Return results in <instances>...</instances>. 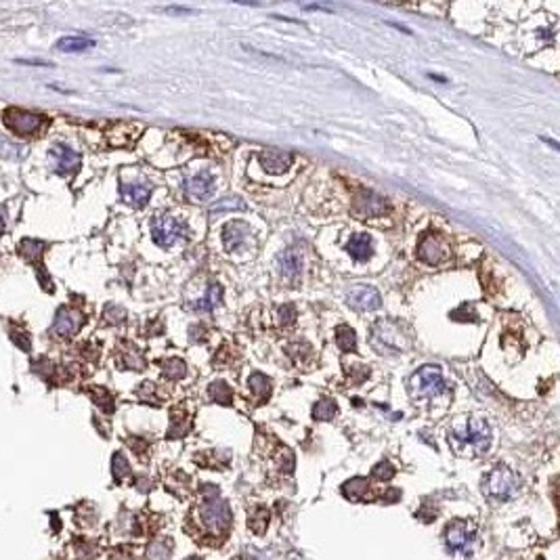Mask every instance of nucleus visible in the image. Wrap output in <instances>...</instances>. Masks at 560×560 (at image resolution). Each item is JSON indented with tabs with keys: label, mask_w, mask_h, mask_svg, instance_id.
Here are the masks:
<instances>
[{
	"label": "nucleus",
	"mask_w": 560,
	"mask_h": 560,
	"mask_svg": "<svg viewBox=\"0 0 560 560\" xmlns=\"http://www.w3.org/2000/svg\"><path fill=\"white\" fill-rule=\"evenodd\" d=\"M336 414H338V405L332 399H321L313 407V420L317 422H330L336 418Z\"/></svg>",
	"instance_id": "27"
},
{
	"label": "nucleus",
	"mask_w": 560,
	"mask_h": 560,
	"mask_svg": "<svg viewBox=\"0 0 560 560\" xmlns=\"http://www.w3.org/2000/svg\"><path fill=\"white\" fill-rule=\"evenodd\" d=\"M208 399L216 405H231L233 403V391L225 380H216L208 386Z\"/></svg>",
	"instance_id": "23"
},
{
	"label": "nucleus",
	"mask_w": 560,
	"mask_h": 560,
	"mask_svg": "<svg viewBox=\"0 0 560 560\" xmlns=\"http://www.w3.org/2000/svg\"><path fill=\"white\" fill-rule=\"evenodd\" d=\"M136 395H139L143 401H147L149 405H158V403H155V399H153V384H151V382H145V384H141V388L136 391Z\"/></svg>",
	"instance_id": "38"
},
{
	"label": "nucleus",
	"mask_w": 560,
	"mask_h": 560,
	"mask_svg": "<svg viewBox=\"0 0 560 560\" xmlns=\"http://www.w3.org/2000/svg\"><path fill=\"white\" fill-rule=\"evenodd\" d=\"M214 193V176L208 170H202L185 181V195L195 202H206Z\"/></svg>",
	"instance_id": "15"
},
{
	"label": "nucleus",
	"mask_w": 560,
	"mask_h": 560,
	"mask_svg": "<svg viewBox=\"0 0 560 560\" xmlns=\"http://www.w3.org/2000/svg\"><path fill=\"white\" fill-rule=\"evenodd\" d=\"M200 514H202V523L208 527V531L212 533H225L229 523H231V512H229V506L227 502H223L218 498V493L212 489L210 498L202 504L200 508Z\"/></svg>",
	"instance_id": "7"
},
{
	"label": "nucleus",
	"mask_w": 560,
	"mask_h": 560,
	"mask_svg": "<svg viewBox=\"0 0 560 560\" xmlns=\"http://www.w3.org/2000/svg\"><path fill=\"white\" fill-rule=\"evenodd\" d=\"M346 374L353 378V382H357V384H363L368 378H370V368L368 365H351L349 370H346Z\"/></svg>",
	"instance_id": "37"
},
{
	"label": "nucleus",
	"mask_w": 560,
	"mask_h": 560,
	"mask_svg": "<svg viewBox=\"0 0 560 560\" xmlns=\"http://www.w3.org/2000/svg\"><path fill=\"white\" fill-rule=\"evenodd\" d=\"M346 302L355 309V311H376L382 307V296L374 286L368 284H355L346 290Z\"/></svg>",
	"instance_id": "10"
},
{
	"label": "nucleus",
	"mask_w": 560,
	"mask_h": 560,
	"mask_svg": "<svg viewBox=\"0 0 560 560\" xmlns=\"http://www.w3.org/2000/svg\"><path fill=\"white\" fill-rule=\"evenodd\" d=\"M160 368H162V374L164 378L176 382V380H183L187 376V363L178 357H170V359H164L160 361Z\"/></svg>",
	"instance_id": "24"
},
{
	"label": "nucleus",
	"mask_w": 560,
	"mask_h": 560,
	"mask_svg": "<svg viewBox=\"0 0 560 560\" xmlns=\"http://www.w3.org/2000/svg\"><path fill=\"white\" fill-rule=\"evenodd\" d=\"M344 250H346L355 260H359V262L370 260L372 254H374L372 235H368V233H355V235L349 239V244L344 246Z\"/></svg>",
	"instance_id": "19"
},
{
	"label": "nucleus",
	"mask_w": 560,
	"mask_h": 560,
	"mask_svg": "<svg viewBox=\"0 0 560 560\" xmlns=\"http://www.w3.org/2000/svg\"><path fill=\"white\" fill-rule=\"evenodd\" d=\"M4 229H6V208L0 206V235L4 233Z\"/></svg>",
	"instance_id": "40"
},
{
	"label": "nucleus",
	"mask_w": 560,
	"mask_h": 560,
	"mask_svg": "<svg viewBox=\"0 0 560 560\" xmlns=\"http://www.w3.org/2000/svg\"><path fill=\"white\" fill-rule=\"evenodd\" d=\"M372 344L384 353H403L412 344L410 330L395 319H380L372 328Z\"/></svg>",
	"instance_id": "5"
},
{
	"label": "nucleus",
	"mask_w": 560,
	"mask_h": 560,
	"mask_svg": "<svg viewBox=\"0 0 560 560\" xmlns=\"http://www.w3.org/2000/svg\"><path fill=\"white\" fill-rule=\"evenodd\" d=\"M472 307L470 304H464L460 311H456V313H451V317L456 319V317H460L458 321H477L479 319V315H468V311H470Z\"/></svg>",
	"instance_id": "39"
},
{
	"label": "nucleus",
	"mask_w": 560,
	"mask_h": 560,
	"mask_svg": "<svg viewBox=\"0 0 560 560\" xmlns=\"http://www.w3.org/2000/svg\"><path fill=\"white\" fill-rule=\"evenodd\" d=\"M103 317H105V321L107 323H122L124 319H126V311L122 309V307H118V304H109L107 309H105V313H103Z\"/></svg>",
	"instance_id": "34"
},
{
	"label": "nucleus",
	"mask_w": 560,
	"mask_h": 560,
	"mask_svg": "<svg viewBox=\"0 0 560 560\" xmlns=\"http://www.w3.org/2000/svg\"><path fill=\"white\" fill-rule=\"evenodd\" d=\"M336 344L342 353H355L357 351V334L349 326L336 328Z\"/></svg>",
	"instance_id": "26"
},
{
	"label": "nucleus",
	"mask_w": 560,
	"mask_h": 560,
	"mask_svg": "<svg viewBox=\"0 0 560 560\" xmlns=\"http://www.w3.org/2000/svg\"><path fill=\"white\" fill-rule=\"evenodd\" d=\"M447 441L456 456L479 458L485 456L493 443V430L483 418H462L449 426Z\"/></svg>",
	"instance_id": "1"
},
{
	"label": "nucleus",
	"mask_w": 560,
	"mask_h": 560,
	"mask_svg": "<svg viewBox=\"0 0 560 560\" xmlns=\"http://www.w3.org/2000/svg\"><path fill=\"white\" fill-rule=\"evenodd\" d=\"M388 212V200L382 197L380 193L372 191V189H361L355 197L353 204V214L361 220L368 218H378L384 216Z\"/></svg>",
	"instance_id": "9"
},
{
	"label": "nucleus",
	"mask_w": 560,
	"mask_h": 560,
	"mask_svg": "<svg viewBox=\"0 0 560 560\" xmlns=\"http://www.w3.org/2000/svg\"><path fill=\"white\" fill-rule=\"evenodd\" d=\"M277 265H279V273H281V277H284L288 284L296 286V284L300 281V275H302V254H300V250H296V248H288V250H284V252L277 256Z\"/></svg>",
	"instance_id": "16"
},
{
	"label": "nucleus",
	"mask_w": 560,
	"mask_h": 560,
	"mask_svg": "<svg viewBox=\"0 0 560 560\" xmlns=\"http://www.w3.org/2000/svg\"><path fill=\"white\" fill-rule=\"evenodd\" d=\"M277 317H279V323H281V326H290V323H294V319H296V307H294V304H281V307L277 309Z\"/></svg>",
	"instance_id": "36"
},
{
	"label": "nucleus",
	"mask_w": 560,
	"mask_h": 560,
	"mask_svg": "<svg viewBox=\"0 0 560 560\" xmlns=\"http://www.w3.org/2000/svg\"><path fill=\"white\" fill-rule=\"evenodd\" d=\"M252 229L248 227V223L244 220H231L223 227V244H225V250L231 252V254H237L241 252L248 241L252 239Z\"/></svg>",
	"instance_id": "11"
},
{
	"label": "nucleus",
	"mask_w": 560,
	"mask_h": 560,
	"mask_svg": "<svg viewBox=\"0 0 560 560\" xmlns=\"http://www.w3.org/2000/svg\"><path fill=\"white\" fill-rule=\"evenodd\" d=\"M122 368L130 370V372H141V370H145V359L136 349H132L128 353H122Z\"/></svg>",
	"instance_id": "29"
},
{
	"label": "nucleus",
	"mask_w": 560,
	"mask_h": 560,
	"mask_svg": "<svg viewBox=\"0 0 560 560\" xmlns=\"http://www.w3.org/2000/svg\"><path fill=\"white\" fill-rule=\"evenodd\" d=\"M407 391L414 401H433L447 391V382L439 365H422L407 380Z\"/></svg>",
	"instance_id": "4"
},
{
	"label": "nucleus",
	"mask_w": 560,
	"mask_h": 560,
	"mask_svg": "<svg viewBox=\"0 0 560 560\" xmlns=\"http://www.w3.org/2000/svg\"><path fill=\"white\" fill-rule=\"evenodd\" d=\"M311 353H313V349H311L307 342H294V344L288 346V355H290L296 363H304V361H309Z\"/></svg>",
	"instance_id": "31"
},
{
	"label": "nucleus",
	"mask_w": 560,
	"mask_h": 560,
	"mask_svg": "<svg viewBox=\"0 0 560 560\" xmlns=\"http://www.w3.org/2000/svg\"><path fill=\"white\" fill-rule=\"evenodd\" d=\"M187 560H200V559H195V556H193V559H187Z\"/></svg>",
	"instance_id": "41"
},
{
	"label": "nucleus",
	"mask_w": 560,
	"mask_h": 560,
	"mask_svg": "<svg viewBox=\"0 0 560 560\" xmlns=\"http://www.w3.org/2000/svg\"><path fill=\"white\" fill-rule=\"evenodd\" d=\"M220 302H223V286H220V284H210V286L206 288V294H204L202 298H197V300L191 304V309H193V311H202V313H210V311H214Z\"/></svg>",
	"instance_id": "20"
},
{
	"label": "nucleus",
	"mask_w": 560,
	"mask_h": 560,
	"mask_svg": "<svg viewBox=\"0 0 560 560\" xmlns=\"http://www.w3.org/2000/svg\"><path fill=\"white\" fill-rule=\"evenodd\" d=\"M48 153H50V158L55 160V170H57L59 174L67 176V174L78 172L80 162H82V160H80V153L74 151L71 147H67L65 143H52L50 149H48Z\"/></svg>",
	"instance_id": "14"
},
{
	"label": "nucleus",
	"mask_w": 560,
	"mask_h": 560,
	"mask_svg": "<svg viewBox=\"0 0 560 560\" xmlns=\"http://www.w3.org/2000/svg\"><path fill=\"white\" fill-rule=\"evenodd\" d=\"M372 475H374V479H378V481H388V479L395 477V466H393L391 462H380V464L374 466Z\"/></svg>",
	"instance_id": "35"
},
{
	"label": "nucleus",
	"mask_w": 560,
	"mask_h": 560,
	"mask_svg": "<svg viewBox=\"0 0 560 560\" xmlns=\"http://www.w3.org/2000/svg\"><path fill=\"white\" fill-rule=\"evenodd\" d=\"M27 155V147L19 145L17 141L0 134V158L4 160H23Z\"/></svg>",
	"instance_id": "25"
},
{
	"label": "nucleus",
	"mask_w": 560,
	"mask_h": 560,
	"mask_svg": "<svg viewBox=\"0 0 560 560\" xmlns=\"http://www.w3.org/2000/svg\"><path fill=\"white\" fill-rule=\"evenodd\" d=\"M521 477L508 466H496L481 481V491L489 502H510L521 491Z\"/></svg>",
	"instance_id": "2"
},
{
	"label": "nucleus",
	"mask_w": 560,
	"mask_h": 560,
	"mask_svg": "<svg viewBox=\"0 0 560 560\" xmlns=\"http://www.w3.org/2000/svg\"><path fill=\"white\" fill-rule=\"evenodd\" d=\"M84 323V317L80 311L76 309H69V307H61L55 315V321H52V334H57L59 338H71L80 332Z\"/></svg>",
	"instance_id": "13"
},
{
	"label": "nucleus",
	"mask_w": 560,
	"mask_h": 560,
	"mask_svg": "<svg viewBox=\"0 0 560 560\" xmlns=\"http://www.w3.org/2000/svg\"><path fill=\"white\" fill-rule=\"evenodd\" d=\"M149 559L151 560H166L168 559V554H170V544H168V540H160V542H155V544H151L149 546Z\"/></svg>",
	"instance_id": "33"
},
{
	"label": "nucleus",
	"mask_w": 560,
	"mask_h": 560,
	"mask_svg": "<svg viewBox=\"0 0 560 560\" xmlns=\"http://www.w3.org/2000/svg\"><path fill=\"white\" fill-rule=\"evenodd\" d=\"M4 124L21 136H34L38 134L46 120L40 113H31V111H23V109H6L4 111Z\"/></svg>",
	"instance_id": "8"
},
{
	"label": "nucleus",
	"mask_w": 560,
	"mask_h": 560,
	"mask_svg": "<svg viewBox=\"0 0 560 560\" xmlns=\"http://www.w3.org/2000/svg\"><path fill=\"white\" fill-rule=\"evenodd\" d=\"M447 552L458 556V559H472L475 552L479 550V529L475 523L470 521H454L447 525L445 533H443Z\"/></svg>",
	"instance_id": "3"
},
{
	"label": "nucleus",
	"mask_w": 560,
	"mask_h": 560,
	"mask_svg": "<svg viewBox=\"0 0 560 560\" xmlns=\"http://www.w3.org/2000/svg\"><path fill=\"white\" fill-rule=\"evenodd\" d=\"M151 235H153V241L160 248H172L178 239H187L189 237V227L183 220H178L176 216L164 214V216L153 218Z\"/></svg>",
	"instance_id": "6"
},
{
	"label": "nucleus",
	"mask_w": 560,
	"mask_h": 560,
	"mask_svg": "<svg viewBox=\"0 0 560 560\" xmlns=\"http://www.w3.org/2000/svg\"><path fill=\"white\" fill-rule=\"evenodd\" d=\"M248 386H250V391L256 395L258 401H267V399L271 397V391H273V382H271V378L265 376V374H260V372H254V374L248 378Z\"/></svg>",
	"instance_id": "22"
},
{
	"label": "nucleus",
	"mask_w": 560,
	"mask_h": 560,
	"mask_svg": "<svg viewBox=\"0 0 560 560\" xmlns=\"http://www.w3.org/2000/svg\"><path fill=\"white\" fill-rule=\"evenodd\" d=\"M90 397H92V401L103 410V412H107V414H111L113 412V399H111V395L105 391V388H90Z\"/></svg>",
	"instance_id": "30"
},
{
	"label": "nucleus",
	"mask_w": 560,
	"mask_h": 560,
	"mask_svg": "<svg viewBox=\"0 0 560 560\" xmlns=\"http://www.w3.org/2000/svg\"><path fill=\"white\" fill-rule=\"evenodd\" d=\"M151 191L153 187L149 183H124L120 187V195L122 200L128 204V206H134V208H143L149 197H151Z\"/></svg>",
	"instance_id": "18"
},
{
	"label": "nucleus",
	"mask_w": 560,
	"mask_h": 560,
	"mask_svg": "<svg viewBox=\"0 0 560 560\" xmlns=\"http://www.w3.org/2000/svg\"><path fill=\"white\" fill-rule=\"evenodd\" d=\"M449 256V248L447 244L439 237V235H424L418 244V258L430 267L441 265L445 258Z\"/></svg>",
	"instance_id": "12"
},
{
	"label": "nucleus",
	"mask_w": 560,
	"mask_h": 560,
	"mask_svg": "<svg viewBox=\"0 0 560 560\" xmlns=\"http://www.w3.org/2000/svg\"><path fill=\"white\" fill-rule=\"evenodd\" d=\"M244 208H246V204H244L241 197H237V195H229V197H223V200L214 202V204L210 206V214L233 212V210H244Z\"/></svg>",
	"instance_id": "28"
},
{
	"label": "nucleus",
	"mask_w": 560,
	"mask_h": 560,
	"mask_svg": "<svg viewBox=\"0 0 560 560\" xmlns=\"http://www.w3.org/2000/svg\"><path fill=\"white\" fill-rule=\"evenodd\" d=\"M111 470H113V477L115 481H124L128 475H130V466L126 462V458L122 454H115L113 460H111Z\"/></svg>",
	"instance_id": "32"
},
{
	"label": "nucleus",
	"mask_w": 560,
	"mask_h": 560,
	"mask_svg": "<svg viewBox=\"0 0 560 560\" xmlns=\"http://www.w3.org/2000/svg\"><path fill=\"white\" fill-rule=\"evenodd\" d=\"M258 162L265 168V172H269V174H284L292 166L294 155L288 153V151H279V149H262L258 153Z\"/></svg>",
	"instance_id": "17"
},
{
	"label": "nucleus",
	"mask_w": 560,
	"mask_h": 560,
	"mask_svg": "<svg viewBox=\"0 0 560 560\" xmlns=\"http://www.w3.org/2000/svg\"><path fill=\"white\" fill-rule=\"evenodd\" d=\"M92 46H94V40L86 36H65L57 42V48L61 52H84Z\"/></svg>",
	"instance_id": "21"
}]
</instances>
